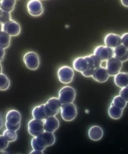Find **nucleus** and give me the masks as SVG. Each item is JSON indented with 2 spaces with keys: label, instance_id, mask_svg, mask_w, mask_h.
<instances>
[{
  "label": "nucleus",
  "instance_id": "412c9836",
  "mask_svg": "<svg viewBox=\"0 0 128 154\" xmlns=\"http://www.w3.org/2000/svg\"><path fill=\"white\" fill-rule=\"evenodd\" d=\"M123 109L114 105L112 103L108 108L109 116L113 119L117 120L120 119L123 114Z\"/></svg>",
  "mask_w": 128,
  "mask_h": 154
},
{
  "label": "nucleus",
  "instance_id": "b1692460",
  "mask_svg": "<svg viewBox=\"0 0 128 154\" xmlns=\"http://www.w3.org/2000/svg\"><path fill=\"white\" fill-rule=\"evenodd\" d=\"M10 86V79L5 74L2 73L0 74V91L7 90Z\"/></svg>",
  "mask_w": 128,
  "mask_h": 154
},
{
  "label": "nucleus",
  "instance_id": "9d476101",
  "mask_svg": "<svg viewBox=\"0 0 128 154\" xmlns=\"http://www.w3.org/2000/svg\"><path fill=\"white\" fill-rule=\"evenodd\" d=\"M3 30L8 34L11 37L18 36L21 32V26L19 23L14 20L3 25Z\"/></svg>",
  "mask_w": 128,
  "mask_h": 154
},
{
  "label": "nucleus",
  "instance_id": "dca6fc26",
  "mask_svg": "<svg viewBox=\"0 0 128 154\" xmlns=\"http://www.w3.org/2000/svg\"><path fill=\"white\" fill-rule=\"evenodd\" d=\"M6 122L12 126H16L20 123L21 116L19 111L13 109L9 111L6 115Z\"/></svg>",
  "mask_w": 128,
  "mask_h": 154
},
{
  "label": "nucleus",
  "instance_id": "a19ab883",
  "mask_svg": "<svg viewBox=\"0 0 128 154\" xmlns=\"http://www.w3.org/2000/svg\"><path fill=\"white\" fill-rule=\"evenodd\" d=\"M1 1H0V9H1Z\"/></svg>",
  "mask_w": 128,
  "mask_h": 154
},
{
  "label": "nucleus",
  "instance_id": "5701e85b",
  "mask_svg": "<svg viewBox=\"0 0 128 154\" xmlns=\"http://www.w3.org/2000/svg\"><path fill=\"white\" fill-rule=\"evenodd\" d=\"M16 4V0H1V9L10 13L15 8Z\"/></svg>",
  "mask_w": 128,
  "mask_h": 154
},
{
  "label": "nucleus",
  "instance_id": "6e6552de",
  "mask_svg": "<svg viewBox=\"0 0 128 154\" xmlns=\"http://www.w3.org/2000/svg\"><path fill=\"white\" fill-rule=\"evenodd\" d=\"M93 54L98 57L102 62H106L114 57L113 49L105 45L98 46L94 49Z\"/></svg>",
  "mask_w": 128,
  "mask_h": 154
},
{
  "label": "nucleus",
  "instance_id": "20e7f679",
  "mask_svg": "<svg viewBox=\"0 0 128 154\" xmlns=\"http://www.w3.org/2000/svg\"><path fill=\"white\" fill-rule=\"evenodd\" d=\"M57 76L59 81L63 84H69L72 82L74 76V70L68 66H63L58 69Z\"/></svg>",
  "mask_w": 128,
  "mask_h": 154
},
{
  "label": "nucleus",
  "instance_id": "f3484780",
  "mask_svg": "<svg viewBox=\"0 0 128 154\" xmlns=\"http://www.w3.org/2000/svg\"><path fill=\"white\" fill-rule=\"evenodd\" d=\"M114 57L117 58L122 63L128 60V50L121 45L113 49Z\"/></svg>",
  "mask_w": 128,
  "mask_h": 154
},
{
  "label": "nucleus",
  "instance_id": "1a4fd4ad",
  "mask_svg": "<svg viewBox=\"0 0 128 154\" xmlns=\"http://www.w3.org/2000/svg\"><path fill=\"white\" fill-rule=\"evenodd\" d=\"M27 7L28 13L32 17H39L44 13V7L40 0H29Z\"/></svg>",
  "mask_w": 128,
  "mask_h": 154
},
{
  "label": "nucleus",
  "instance_id": "423d86ee",
  "mask_svg": "<svg viewBox=\"0 0 128 154\" xmlns=\"http://www.w3.org/2000/svg\"><path fill=\"white\" fill-rule=\"evenodd\" d=\"M106 62L105 69L111 77H114L120 72L123 66L122 62L115 57L111 58Z\"/></svg>",
  "mask_w": 128,
  "mask_h": 154
},
{
  "label": "nucleus",
  "instance_id": "58836bf2",
  "mask_svg": "<svg viewBox=\"0 0 128 154\" xmlns=\"http://www.w3.org/2000/svg\"><path fill=\"white\" fill-rule=\"evenodd\" d=\"M8 152L5 151V150L3 151L0 152V154H8Z\"/></svg>",
  "mask_w": 128,
  "mask_h": 154
},
{
  "label": "nucleus",
  "instance_id": "e433bc0d",
  "mask_svg": "<svg viewBox=\"0 0 128 154\" xmlns=\"http://www.w3.org/2000/svg\"><path fill=\"white\" fill-rule=\"evenodd\" d=\"M121 2L123 6L128 7V0H121Z\"/></svg>",
  "mask_w": 128,
  "mask_h": 154
},
{
  "label": "nucleus",
  "instance_id": "79ce46f5",
  "mask_svg": "<svg viewBox=\"0 0 128 154\" xmlns=\"http://www.w3.org/2000/svg\"><path fill=\"white\" fill-rule=\"evenodd\" d=\"M40 1H41V0H40Z\"/></svg>",
  "mask_w": 128,
  "mask_h": 154
},
{
  "label": "nucleus",
  "instance_id": "6ab92c4d",
  "mask_svg": "<svg viewBox=\"0 0 128 154\" xmlns=\"http://www.w3.org/2000/svg\"><path fill=\"white\" fill-rule=\"evenodd\" d=\"M104 135L103 129L99 126H93L89 130L88 136L93 141H98L101 139Z\"/></svg>",
  "mask_w": 128,
  "mask_h": 154
},
{
  "label": "nucleus",
  "instance_id": "f704fd0d",
  "mask_svg": "<svg viewBox=\"0 0 128 154\" xmlns=\"http://www.w3.org/2000/svg\"><path fill=\"white\" fill-rule=\"evenodd\" d=\"M3 125H4V119H3V116L0 113V130L3 128Z\"/></svg>",
  "mask_w": 128,
  "mask_h": 154
},
{
  "label": "nucleus",
  "instance_id": "9b49d317",
  "mask_svg": "<svg viewBox=\"0 0 128 154\" xmlns=\"http://www.w3.org/2000/svg\"><path fill=\"white\" fill-rule=\"evenodd\" d=\"M46 105L50 116H55L60 111L62 103L59 99L56 97L51 98L48 99Z\"/></svg>",
  "mask_w": 128,
  "mask_h": 154
},
{
  "label": "nucleus",
  "instance_id": "f257e3e1",
  "mask_svg": "<svg viewBox=\"0 0 128 154\" xmlns=\"http://www.w3.org/2000/svg\"><path fill=\"white\" fill-rule=\"evenodd\" d=\"M56 142L53 132L44 131L38 136L34 137L31 141L33 150L44 151L46 147L53 146Z\"/></svg>",
  "mask_w": 128,
  "mask_h": 154
},
{
  "label": "nucleus",
  "instance_id": "393cba45",
  "mask_svg": "<svg viewBox=\"0 0 128 154\" xmlns=\"http://www.w3.org/2000/svg\"><path fill=\"white\" fill-rule=\"evenodd\" d=\"M4 137H5L6 140L9 142H14L17 139V134L16 131L12 130H5L3 133Z\"/></svg>",
  "mask_w": 128,
  "mask_h": 154
},
{
  "label": "nucleus",
  "instance_id": "ea45409f",
  "mask_svg": "<svg viewBox=\"0 0 128 154\" xmlns=\"http://www.w3.org/2000/svg\"><path fill=\"white\" fill-rule=\"evenodd\" d=\"M2 70H3V68H2V66L1 64L0 63V74L2 73Z\"/></svg>",
  "mask_w": 128,
  "mask_h": 154
},
{
  "label": "nucleus",
  "instance_id": "c756f323",
  "mask_svg": "<svg viewBox=\"0 0 128 154\" xmlns=\"http://www.w3.org/2000/svg\"><path fill=\"white\" fill-rule=\"evenodd\" d=\"M90 55L93 58V61H94L95 69L102 66V64L103 62L101 61L100 59H99L98 57L96 56L94 54H90Z\"/></svg>",
  "mask_w": 128,
  "mask_h": 154
},
{
  "label": "nucleus",
  "instance_id": "2eb2a0df",
  "mask_svg": "<svg viewBox=\"0 0 128 154\" xmlns=\"http://www.w3.org/2000/svg\"><path fill=\"white\" fill-rule=\"evenodd\" d=\"M44 131L53 132L58 129L59 122L55 116H50L44 120Z\"/></svg>",
  "mask_w": 128,
  "mask_h": 154
},
{
  "label": "nucleus",
  "instance_id": "4c0bfd02",
  "mask_svg": "<svg viewBox=\"0 0 128 154\" xmlns=\"http://www.w3.org/2000/svg\"><path fill=\"white\" fill-rule=\"evenodd\" d=\"M3 24L0 22V32L3 30Z\"/></svg>",
  "mask_w": 128,
  "mask_h": 154
},
{
  "label": "nucleus",
  "instance_id": "39448f33",
  "mask_svg": "<svg viewBox=\"0 0 128 154\" xmlns=\"http://www.w3.org/2000/svg\"><path fill=\"white\" fill-rule=\"evenodd\" d=\"M23 61L29 69L35 70L40 66V58L38 54L33 51L26 53L23 57Z\"/></svg>",
  "mask_w": 128,
  "mask_h": 154
},
{
  "label": "nucleus",
  "instance_id": "72a5a7b5",
  "mask_svg": "<svg viewBox=\"0 0 128 154\" xmlns=\"http://www.w3.org/2000/svg\"><path fill=\"white\" fill-rule=\"evenodd\" d=\"M5 51L4 48L0 47V62L3 61L4 57L5 55Z\"/></svg>",
  "mask_w": 128,
  "mask_h": 154
},
{
  "label": "nucleus",
  "instance_id": "cd10ccee",
  "mask_svg": "<svg viewBox=\"0 0 128 154\" xmlns=\"http://www.w3.org/2000/svg\"><path fill=\"white\" fill-rule=\"evenodd\" d=\"M9 143L3 135H0V152L5 150L8 148Z\"/></svg>",
  "mask_w": 128,
  "mask_h": 154
},
{
  "label": "nucleus",
  "instance_id": "a878e982",
  "mask_svg": "<svg viewBox=\"0 0 128 154\" xmlns=\"http://www.w3.org/2000/svg\"><path fill=\"white\" fill-rule=\"evenodd\" d=\"M112 103L122 109H124L127 106V102L120 95L114 97Z\"/></svg>",
  "mask_w": 128,
  "mask_h": 154
},
{
  "label": "nucleus",
  "instance_id": "2f4dec72",
  "mask_svg": "<svg viewBox=\"0 0 128 154\" xmlns=\"http://www.w3.org/2000/svg\"><path fill=\"white\" fill-rule=\"evenodd\" d=\"M121 44L128 50V32L123 34V35L121 36Z\"/></svg>",
  "mask_w": 128,
  "mask_h": 154
},
{
  "label": "nucleus",
  "instance_id": "7c9ffc66",
  "mask_svg": "<svg viewBox=\"0 0 128 154\" xmlns=\"http://www.w3.org/2000/svg\"><path fill=\"white\" fill-rule=\"evenodd\" d=\"M94 69H95V68L89 67L86 70L81 72V73L84 77L89 78V77H92V75L93 74Z\"/></svg>",
  "mask_w": 128,
  "mask_h": 154
},
{
  "label": "nucleus",
  "instance_id": "aec40b11",
  "mask_svg": "<svg viewBox=\"0 0 128 154\" xmlns=\"http://www.w3.org/2000/svg\"><path fill=\"white\" fill-rule=\"evenodd\" d=\"M114 77V82L118 87L122 88L128 86V73L127 72H119Z\"/></svg>",
  "mask_w": 128,
  "mask_h": 154
},
{
  "label": "nucleus",
  "instance_id": "c9c22d12",
  "mask_svg": "<svg viewBox=\"0 0 128 154\" xmlns=\"http://www.w3.org/2000/svg\"><path fill=\"white\" fill-rule=\"evenodd\" d=\"M30 154H44V152H43V151H41L33 150L32 152H30Z\"/></svg>",
  "mask_w": 128,
  "mask_h": 154
},
{
  "label": "nucleus",
  "instance_id": "a211bd4d",
  "mask_svg": "<svg viewBox=\"0 0 128 154\" xmlns=\"http://www.w3.org/2000/svg\"><path fill=\"white\" fill-rule=\"evenodd\" d=\"M88 66V62L84 57L77 58L73 62V69L76 71L81 73L86 70Z\"/></svg>",
  "mask_w": 128,
  "mask_h": 154
},
{
  "label": "nucleus",
  "instance_id": "ddd939ff",
  "mask_svg": "<svg viewBox=\"0 0 128 154\" xmlns=\"http://www.w3.org/2000/svg\"><path fill=\"white\" fill-rule=\"evenodd\" d=\"M109 77V75L105 67L102 66L95 69L92 76L94 81L99 83L105 82L108 81Z\"/></svg>",
  "mask_w": 128,
  "mask_h": 154
},
{
  "label": "nucleus",
  "instance_id": "4be33fe9",
  "mask_svg": "<svg viewBox=\"0 0 128 154\" xmlns=\"http://www.w3.org/2000/svg\"><path fill=\"white\" fill-rule=\"evenodd\" d=\"M11 44V36L5 31L0 32V47L4 48V49H7L10 46Z\"/></svg>",
  "mask_w": 128,
  "mask_h": 154
},
{
  "label": "nucleus",
  "instance_id": "bb28decb",
  "mask_svg": "<svg viewBox=\"0 0 128 154\" xmlns=\"http://www.w3.org/2000/svg\"><path fill=\"white\" fill-rule=\"evenodd\" d=\"M11 20V16L10 12L0 9V22L5 24Z\"/></svg>",
  "mask_w": 128,
  "mask_h": 154
},
{
  "label": "nucleus",
  "instance_id": "4468645a",
  "mask_svg": "<svg viewBox=\"0 0 128 154\" xmlns=\"http://www.w3.org/2000/svg\"><path fill=\"white\" fill-rule=\"evenodd\" d=\"M104 43L107 47L114 49L121 45V38L120 36L117 34L110 33L105 36Z\"/></svg>",
  "mask_w": 128,
  "mask_h": 154
},
{
  "label": "nucleus",
  "instance_id": "c85d7f7f",
  "mask_svg": "<svg viewBox=\"0 0 128 154\" xmlns=\"http://www.w3.org/2000/svg\"><path fill=\"white\" fill-rule=\"evenodd\" d=\"M120 95L127 103H128V86L121 89L120 91Z\"/></svg>",
  "mask_w": 128,
  "mask_h": 154
},
{
  "label": "nucleus",
  "instance_id": "473e14b6",
  "mask_svg": "<svg viewBox=\"0 0 128 154\" xmlns=\"http://www.w3.org/2000/svg\"><path fill=\"white\" fill-rule=\"evenodd\" d=\"M20 123L18 124V125H16V126H12L10 124H9L7 122H5V126L6 127V129L8 130H12L14 131H17L18 129H20Z\"/></svg>",
  "mask_w": 128,
  "mask_h": 154
},
{
  "label": "nucleus",
  "instance_id": "f03ea898",
  "mask_svg": "<svg viewBox=\"0 0 128 154\" xmlns=\"http://www.w3.org/2000/svg\"><path fill=\"white\" fill-rule=\"evenodd\" d=\"M76 95V91L74 88L69 86L63 87L59 91L58 99L62 105L72 103L75 99Z\"/></svg>",
  "mask_w": 128,
  "mask_h": 154
},
{
  "label": "nucleus",
  "instance_id": "7ed1b4c3",
  "mask_svg": "<svg viewBox=\"0 0 128 154\" xmlns=\"http://www.w3.org/2000/svg\"><path fill=\"white\" fill-rule=\"evenodd\" d=\"M60 112L62 118L66 122L74 120L78 114L76 106L73 103L62 105Z\"/></svg>",
  "mask_w": 128,
  "mask_h": 154
},
{
  "label": "nucleus",
  "instance_id": "f8f14e48",
  "mask_svg": "<svg viewBox=\"0 0 128 154\" xmlns=\"http://www.w3.org/2000/svg\"><path fill=\"white\" fill-rule=\"evenodd\" d=\"M32 115L33 119L43 121L50 117L46 103H43L34 107L32 111Z\"/></svg>",
  "mask_w": 128,
  "mask_h": 154
},
{
  "label": "nucleus",
  "instance_id": "0eeeda50",
  "mask_svg": "<svg viewBox=\"0 0 128 154\" xmlns=\"http://www.w3.org/2000/svg\"><path fill=\"white\" fill-rule=\"evenodd\" d=\"M28 131L30 135L36 137L44 131L43 120L33 119L29 122Z\"/></svg>",
  "mask_w": 128,
  "mask_h": 154
}]
</instances>
